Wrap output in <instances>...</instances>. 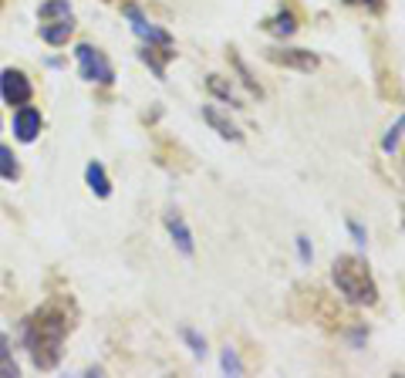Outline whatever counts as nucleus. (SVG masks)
Segmentation results:
<instances>
[{
    "label": "nucleus",
    "mask_w": 405,
    "mask_h": 378,
    "mask_svg": "<svg viewBox=\"0 0 405 378\" xmlns=\"http://www.w3.org/2000/svg\"><path fill=\"white\" fill-rule=\"evenodd\" d=\"M24 345L31 351V362L37 368H54L61 362V345H64V334H68V321L58 311H41L34 314L31 321H24Z\"/></svg>",
    "instance_id": "nucleus-1"
},
{
    "label": "nucleus",
    "mask_w": 405,
    "mask_h": 378,
    "mask_svg": "<svg viewBox=\"0 0 405 378\" xmlns=\"http://www.w3.org/2000/svg\"><path fill=\"white\" fill-rule=\"evenodd\" d=\"M331 280H334L338 294L355 307H372L378 301V284L361 257H348V254L338 257L331 264Z\"/></svg>",
    "instance_id": "nucleus-2"
},
{
    "label": "nucleus",
    "mask_w": 405,
    "mask_h": 378,
    "mask_svg": "<svg viewBox=\"0 0 405 378\" xmlns=\"http://www.w3.org/2000/svg\"><path fill=\"white\" fill-rule=\"evenodd\" d=\"M75 58H78L81 78L85 81H98V85H111L115 81V68L109 64V58L92 45H78L75 47Z\"/></svg>",
    "instance_id": "nucleus-3"
},
{
    "label": "nucleus",
    "mask_w": 405,
    "mask_h": 378,
    "mask_svg": "<svg viewBox=\"0 0 405 378\" xmlns=\"http://www.w3.org/2000/svg\"><path fill=\"white\" fill-rule=\"evenodd\" d=\"M31 81H28V75L24 71H17V68H7V71H0V98L7 102L11 108H20L31 102Z\"/></svg>",
    "instance_id": "nucleus-4"
},
{
    "label": "nucleus",
    "mask_w": 405,
    "mask_h": 378,
    "mask_svg": "<svg viewBox=\"0 0 405 378\" xmlns=\"http://www.w3.org/2000/svg\"><path fill=\"white\" fill-rule=\"evenodd\" d=\"M267 61L284 64V68H294V71H304V75H311L314 68L321 64L318 54L308 51V47H270V51H267Z\"/></svg>",
    "instance_id": "nucleus-5"
},
{
    "label": "nucleus",
    "mask_w": 405,
    "mask_h": 378,
    "mask_svg": "<svg viewBox=\"0 0 405 378\" xmlns=\"http://www.w3.org/2000/svg\"><path fill=\"white\" fill-rule=\"evenodd\" d=\"M125 17L132 20V30L139 34L142 41H149V45H159V47H172V34H169V30H162V28H156V24H149V20L142 17V11L135 7V4H128V7H125Z\"/></svg>",
    "instance_id": "nucleus-6"
},
{
    "label": "nucleus",
    "mask_w": 405,
    "mask_h": 378,
    "mask_svg": "<svg viewBox=\"0 0 405 378\" xmlns=\"http://www.w3.org/2000/svg\"><path fill=\"white\" fill-rule=\"evenodd\" d=\"M166 230H169L172 243H176V250H179L183 257H193V254H196V243H193V230L186 227L183 213H176V210L166 213Z\"/></svg>",
    "instance_id": "nucleus-7"
},
{
    "label": "nucleus",
    "mask_w": 405,
    "mask_h": 378,
    "mask_svg": "<svg viewBox=\"0 0 405 378\" xmlns=\"http://www.w3.org/2000/svg\"><path fill=\"white\" fill-rule=\"evenodd\" d=\"M37 132H41V112L31 105H20L14 112V136L20 142H34Z\"/></svg>",
    "instance_id": "nucleus-8"
},
{
    "label": "nucleus",
    "mask_w": 405,
    "mask_h": 378,
    "mask_svg": "<svg viewBox=\"0 0 405 378\" xmlns=\"http://www.w3.org/2000/svg\"><path fill=\"white\" fill-rule=\"evenodd\" d=\"M202 122H206V125H213V132H217L219 138H226V142H243V132H240V129H236L226 115H219L213 105H202Z\"/></svg>",
    "instance_id": "nucleus-9"
},
{
    "label": "nucleus",
    "mask_w": 405,
    "mask_h": 378,
    "mask_svg": "<svg viewBox=\"0 0 405 378\" xmlns=\"http://www.w3.org/2000/svg\"><path fill=\"white\" fill-rule=\"evenodd\" d=\"M139 58L152 68V75L159 78V81H166V61L176 58V51L172 47H159V45H149V47H142L139 51Z\"/></svg>",
    "instance_id": "nucleus-10"
},
{
    "label": "nucleus",
    "mask_w": 405,
    "mask_h": 378,
    "mask_svg": "<svg viewBox=\"0 0 405 378\" xmlns=\"http://www.w3.org/2000/svg\"><path fill=\"white\" fill-rule=\"evenodd\" d=\"M85 182L92 186V193L98 199L111 196V182H109V176H105V166H102V163H88V169H85Z\"/></svg>",
    "instance_id": "nucleus-11"
},
{
    "label": "nucleus",
    "mask_w": 405,
    "mask_h": 378,
    "mask_svg": "<svg viewBox=\"0 0 405 378\" xmlns=\"http://www.w3.org/2000/svg\"><path fill=\"white\" fill-rule=\"evenodd\" d=\"M264 30L267 34H274V37H291L297 30V17L291 11H277L274 17H267L264 20Z\"/></svg>",
    "instance_id": "nucleus-12"
},
{
    "label": "nucleus",
    "mask_w": 405,
    "mask_h": 378,
    "mask_svg": "<svg viewBox=\"0 0 405 378\" xmlns=\"http://www.w3.org/2000/svg\"><path fill=\"white\" fill-rule=\"evenodd\" d=\"M206 91L213 95V98H219V102H226L230 108H243V102L234 95V85L226 81V78H219V75H210L206 78Z\"/></svg>",
    "instance_id": "nucleus-13"
},
{
    "label": "nucleus",
    "mask_w": 405,
    "mask_h": 378,
    "mask_svg": "<svg viewBox=\"0 0 405 378\" xmlns=\"http://www.w3.org/2000/svg\"><path fill=\"white\" fill-rule=\"evenodd\" d=\"M71 30H75V24H71V17H64V20H51V24H41V37H44L47 45H64L68 37H71Z\"/></svg>",
    "instance_id": "nucleus-14"
},
{
    "label": "nucleus",
    "mask_w": 405,
    "mask_h": 378,
    "mask_svg": "<svg viewBox=\"0 0 405 378\" xmlns=\"http://www.w3.org/2000/svg\"><path fill=\"white\" fill-rule=\"evenodd\" d=\"M20 368L14 362V351H11V338L0 331V378H17Z\"/></svg>",
    "instance_id": "nucleus-15"
},
{
    "label": "nucleus",
    "mask_w": 405,
    "mask_h": 378,
    "mask_svg": "<svg viewBox=\"0 0 405 378\" xmlns=\"http://www.w3.org/2000/svg\"><path fill=\"white\" fill-rule=\"evenodd\" d=\"M41 20H64V17H71V4L68 0H47L41 4Z\"/></svg>",
    "instance_id": "nucleus-16"
},
{
    "label": "nucleus",
    "mask_w": 405,
    "mask_h": 378,
    "mask_svg": "<svg viewBox=\"0 0 405 378\" xmlns=\"http://www.w3.org/2000/svg\"><path fill=\"white\" fill-rule=\"evenodd\" d=\"M230 64H234L236 71H240V81H243V85H247V88L253 91V95H257V98H264V88L257 85V78L250 75V68H247V64H243V58H240V54H234V51H230Z\"/></svg>",
    "instance_id": "nucleus-17"
},
{
    "label": "nucleus",
    "mask_w": 405,
    "mask_h": 378,
    "mask_svg": "<svg viewBox=\"0 0 405 378\" xmlns=\"http://www.w3.org/2000/svg\"><path fill=\"white\" fill-rule=\"evenodd\" d=\"M405 136V115H399V122H395V125H392L389 132H385V138H382V152H395L399 149V138Z\"/></svg>",
    "instance_id": "nucleus-18"
},
{
    "label": "nucleus",
    "mask_w": 405,
    "mask_h": 378,
    "mask_svg": "<svg viewBox=\"0 0 405 378\" xmlns=\"http://www.w3.org/2000/svg\"><path fill=\"white\" fill-rule=\"evenodd\" d=\"M0 176H4V179H17V176H20V166H17L14 152L7 149V146H0Z\"/></svg>",
    "instance_id": "nucleus-19"
},
{
    "label": "nucleus",
    "mask_w": 405,
    "mask_h": 378,
    "mask_svg": "<svg viewBox=\"0 0 405 378\" xmlns=\"http://www.w3.org/2000/svg\"><path fill=\"white\" fill-rule=\"evenodd\" d=\"M219 365H223V372L226 375H243V362H240V355H236V348H223V355H219Z\"/></svg>",
    "instance_id": "nucleus-20"
},
{
    "label": "nucleus",
    "mask_w": 405,
    "mask_h": 378,
    "mask_svg": "<svg viewBox=\"0 0 405 378\" xmlns=\"http://www.w3.org/2000/svg\"><path fill=\"white\" fill-rule=\"evenodd\" d=\"M183 341H186L189 348H193V355H196V358H206V338H202L200 331H193V328H183Z\"/></svg>",
    "instance_id": "nucleus-21"
},
{
    "label": "nucleus",
    "mask_w": 405,
    "mask_h": 378,
    "mask_svg": "<svg viewBox=\"0 0 405 378\" xmlns=\"http://www.w3.org/2000/svg\"><path fill=\"white\" fill-rule=\"evenodd\" d=\"M294 243H297V257H301V264H304V267H311V260H314V247H311V240H308L304 233H297Z\"/></svg>",
    "instance_id": "nucleus-22"
},
{
    "label": "nucleus",
    "mask_w": 405,
    "mask_h": 378,
    "mask_svg": "<svg viewBox=\"0 0 405 378\" xmlns=\"http://www.w3.org/2000/svg\"><path fill=\"white\" fill-rule=\"evenodd\" d=\"M348 233H351V240L358 243V247H365V243H368V233H365V227H361L358 220H351V216H348Z\"/></svg>",
    "instance_id": "nucleus-23"
},
{
    "label": "nucleus",
    "mask_w": 405,
    "mask_h": 378,
    "mask_svg": "<svg viewBox=\"0 0 405 378\" xmlns=\"http://www.w3.org/2000/svg\"><path fill=\"white\" fill-rule=\"evenodd\" d=\"M348 341H351V348H361V345H365V341H368V328H351V331H348Z\"/></svg>",
    "instance_id": "nucleus-24"
},
{
    "label": "nucleus",
    "mask_w": 405,
    "mask_h": 378,
    "mask_svg": "<svg viewBox=\"0 0 405 378\" xmlns=\"http://www.w3.org/2000/svg\"><path fill=\"white\" fill-rule=\"evenodd\" d=\"M344 4H355V7H372V11H382V0H344Z\"/></svg>",
    "instance_id": "nucleus-25"
},
{
    "label": "nucleus",
    "mask_w": 405,
    "mask_h": 378,
    "mask_svg": "<svg viewBox=\"0 0 405 378\" xmlns=\"http://www.w3.org/2000/svg\"><path fill=\"white\" fill-rule=\"evenodd\" d=\"M402 227H405V223H402Z\"/></svg>",
    "instance_id": "nucleus-26"
}]
</instances>
